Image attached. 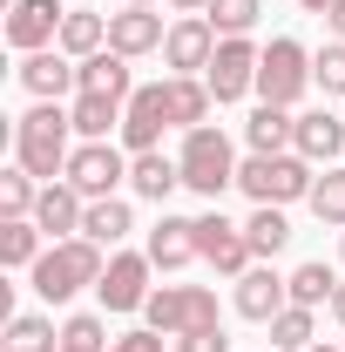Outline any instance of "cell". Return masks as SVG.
<instances>
[{"mask_svg": "<svg viewBox=\"0 0 345 352\" xmlns=\"http://www.w3.org/2000/svg\"><path fill=\"white\" fill-rule=\"evenodd\" d=\"M68 156H75V116L61 102H34L21 122H14V163L41 183H61L68 176Z\"/></svg>", "mask_w": 345, "mask_h": 352, "instance_id": "6da1fadb", "label": "cell"}, {"mask_svg": "<svg viewBox=\"0 0 345 352\" xmlns=\"http://www.w3.org/2000/svg\"><path fill=\"white\" fill-rule=\"evenodd\" d=\"M102 271H109V258H102V244H88V237H61V244H47L41 258H34V292H41L47 305H68L75 292H88V285H102Z\"/></svg>", "mask_w": 345, "mask_h": 352, "instance_id": "7a4b0ae2", "label": "cell"}, {"mask_svg": "<svg viewBox=\"0 0 345 352\" xmlns=\"http://www.w3.org/2000/svg\"><path fill=\"white\" fill-rule=\"evenodd\" d=\"M176 170H183V190H197L203 204H216L223 190H237V149L223 129H183V149H176Z\"/></svg>", "mask_w": 345, "mask_h": 352, "instance_id": "3957f363", "label": "cell"}, {"mask_svg": "<svg viewBox=\"0 0 345 352\" xmlns=\"http://www.w3.org/2000/svg\"><path fill=\"white\" fill-rule=\"evenodd\" d=\"M318 163H304L298 149H285V156H244L237 163V190L251 197V204H298V197H311V183H318Z\"/></svg>", "mask_w": 345, "mask_h": 352, "instance_id": "277c9868", "label": "cell"}, {"mask_svg": "<svg viewBox=\"0 0 345 352\" xmlns=\"http://www.w3.org/2000/svg\"><path fill=\"white\" fill-rule=\"evenodd\" d=\"M142 325H156L163 339H183V332H203V325H223L210 285H156L149 305H142Z\"/></svg>", "mask_w": 345, "mask_h": 352, "instance_id": "5b68a950", "label": "cell"}, {"mask_svg": "<svg viewBox=\"0 0 345 352\" xmlns=\"http://www.w3.org/2000/svg\"><path fill=\"white\" fill-rule=\"evenodd\" d=\"M304 88H311V47L291 41V34H278V41L264 47V61H258V102L291 109Z\"/></svg>", "mask_w": 345, "mask_h": 352, "instance_id": "8992f818", "label": "cell"}, {"mask_svg": "<svg viewBox=\"0 0 345 352\" xmlns=\"http://www.w3.org/2000/svg\"><path fill=\"white\" fill-rule=\"evenodd\" d=\"M258 61H264V47L251 41V34H230V41H216L210 68H203L210 95H216V102H244V95H258Z\"/></svg>", "mask_w": 345, "mask_h": 352, "instance_id": "52a82bcc", "label": "cell"}, {"mask_svg": "<svg viewBox=\"0 0 345 352\" xmlns=\"http://www.w3.org/2000/svg\"><path fill=\"white\" fill-rule=\"evenodd\" d=\"M163 129H176V109H170V82H142L122 109V149L142 156V149H163Z\"/></svg>", "mask_w": 345, "mask_h": 352, "instance_id": "ba28073f", "label": "cell"}, {"mask_svg": "<svg viewBox=\"0 0 345 352\" xmlns=\"http://www.w3.org/2000/svg\"><path fill=\"white\" fill-rule=\"evenodd\" d=\"M149 251H109V271H102V285H95V298H102V311H142L149 305Z\"/></svg>", "mask_w": 345, "mask_h": 352, "instance_id": "9c48e42d", "label": "cell"}, {"mask_svg": "<svg viewBox=\"0 0 345 352\" xmlns=\"http://www.w3.org/2000/svg\"><path fill=\"white\" fill-rule=\"evenodd\" d=\"M68 183L82 190L88 204H102V197H115V190L129 183V156H122L115 142H82V149L68 156Z\"/></svg>", "mask_w": 345, "mask_h": 352, "instance_id": "30bf717a", "label": "cell"}, {"mask_svg": "<svg viewBox=\"0 0 345 352\" xmlns=\"http://www.w3.org/2000/svg\"><path fill=\"white\" fill-rule=\"evenodd\" d=\"M197 258L216 264L223 278H244V271L258 264V258H251V237H244V223H230L223 210H203V217H197Z\"/></svg>", "mask_w": 345, "mask_h": 352, "instance_id": "8fae6325", "label": "cell"}, {"mask_svg": "<svg viewBox=\"0 0 345 352\" xmlns=\"http://www.w3.org/2000/svg\"><path fill=\"white\" fill-rule=\"evenodd\" d=\"M61 21H68L61 0H7V41L21 47V54L54 47V41H61Z\"/></svg>", "mask_w": 345, "mask_h": 352, "instance_id": "7c38bea8", "label": "cell"}, {"mask_svg": "<svg viewBox=\"0 0 345 352\" xmlns=\"http://www.w3.org/2000/svg\"><path fill=\"white\" fill-rule=\"evenodd\" d=\"M21 88H27L34 102H61V95H75V88H82V61H75V54H61V47L21 54Z\"/></svg>", "mask_w": 345, "mask_h": 352, "instance_id": "4fadbf2b", "label": "cell"}, {"mask_svg": "<svg viewBox=\"0 0 345 352\" xmlns=\"http://www.w3.org/2000/svg\"><path fill=\"white\" fill-rule=\"evenodd\" d=\"M210 54H216L210 14H176V21H170V41H163V61H170L176 75H203Z\"/></svg>", "mask_w": 345, "mask_h": 352, "instance_id": "5bb4252c", "label": "cell"}, {"mask_svg": "<svg viewBox=\"0 0 345 352\" xmlns=\"http://www.w3.org/2000/svg\"><path fill=\"white\" fill-rule=\"evenodd\" d=\"M163 41H170V28H163L156 7H122V14H109V47H115V54L142 61V54H163Z\"/></svg>", "mask_w": 345, "mask_h": 352, "instance_id": "9a60e30c", "label": "cell"}, {"mask_svg": "<svg viewBox=\"0 0 345 352\" xmlns=\"http://www.w3.org/2000/svg\"><path fill=\"white\" fill-rule=\"evenodd\" d=\"M285 305H291V285H285L271 264H251V271L237 278V318H251V325H271Z\"/></svg>", "mask_w": 345, "mask_h": 352, "instance_id": "2e32d148", "label": "cell"}, {"mask_svg": "<svg viewBox=\"0 0 345 352\" xmlns=\"http://www.w3.org/2000/svg\"><path fill=\"white\" fill-rule=\"evenodd\" d=\"M82 217H88V197L61 176V183H41V204H34V223L47 230V244L61 237H82Z\"/></svg>", "mask_w": 345, "mask_h": 352, "instance_id": "e0dca14e", "label": "cell"}, {"mask_svg": "<svg viewBox=\"0 0 345 352\" xmlns=\"http://www.w3.org/2000/svg\"><path fill=\"white\" fill-rule=\"evenodd\" d=\"M291 149H298L304 163H325V170H332V163L345 156V122L332 116V109H304L298 129H291Z\"/></svg>", "mask_w": 345, "mask_h": 352, "instance_id": "ac0fdd59", "label": "cell"}, {"mask_svg": "<svg viewBox=\"0 0 345 352\" xmlns=\"http://www.w3.org/2000/svg\"><path fill=\"white\" fill-rule=\"evenodd\" d=\"M291 129H298V116L278 109V102H258V109L244 116V142H251V156H285V149H291Z\"/></svg>", "mask_w": 345, "mask_h": 352, "instance_id": "d6986e66", "label": "cell"}, {"mask_svg": "<svg viewBox=\"0 0 345 352\" xmlns=\"http://www.w3.org/2000/svg\"><path fill=\"white\" fill-rule=\"evenodd\" d=\"M75 95H109V102H129V95H135L129 54H115V47L88 54V61H82V88H75Z\"/></svg>", "mask_w": 345, "mask_h": 352, "instance_id": "ffe728a7", "label": "cell"}, {"mask_svg": "<svg viewBox=\"0 0 345 352\" xmlns=\"http://www.w3.org/2000/svg\"><path fill=\"white\" fill-rule=\"evenodd\" d=\"M129 190L142 197V204H170V190H183L176 156H163V149H142V156H129Z\"/></svg>", "mask_w": 345, "mask_h": 352, "instance_id": "44dd1931", "label": "cell"}, {"mask_svg": "<svg viewBox=\"0 0 345 352\" xmlns=\"http://www.w3.org/2000/svg\"><path fill=\"white\" fill-rule=\"evenodd\" d=\"M149 264L156 271H183L197 264V217H163L149 230Z\"/></svg>", "mask_w": 345, "mask_h": 352, "instance_id": "7402d4cb", "label": "cell"}, {"mask_svg": "<svg viewBox=\"0 0 345 352\" xmlns=\"http://www.w3.org/2000/svg\"><path fill=\"white\" fill-rule=\"evenodd\" d=\"M41 251H47V230L34 217H0V264L7 271H34Z\"/></svg>", "mask_w": 345, "mask_h": 352, "instance_id": "603a6c76", "label": "cell"}, {"mask_svg": "<svg viewBox=\"0 0 345 352\" xmlns=\"http://www.w3.org/2000/svg\"><path fill=\"white\" fill-rule=\"evenodd\" d=\"M61 54H75V61H88V54H102L109 47V14H95V7H68V21H61Z\"/></svg>", "mask_w": 345, "mask_h": 352, "instance_id": "cb8c5ba5", "label": "cell"}, {"mask_svg": "<svg viewBox=\"0 0 345 352\" xmlns=\"http://www.w3.org/2000/svg\"><path fill=\"white\" fill-rule=\"evenodd\" d=\"M129 230H135V210L122 204V197H102V204H88V217H82V237H88V244H102V251H115Z\"/></svg>", "mask_w": 345, "mask_h": 352, "instance_id": "d4e9b609", "label": "cell"}, {"mask_svg": "<svg viewBox=\"0 0 345 352\" xmlns=\"http://www.w3.org/2000/svg\"><path fill=\"white\" fill-rule=\"evenodd\" d=\"M122 109L129 102H109V95H75V135L82 142H109V135H122Z\"/></svg>", "mask_w": 345, "mask_h": 352, "instance_id": "484cf974", "label": "cell"}, {"mask_svg": "<svg viewBox=\"0 0 345 352\" xmlns=\"http://www.w3.org/2000/svg\"><path fill=\"white\" fill-rule=\"evenodd\" d=\"M170 109H176V129H203L216 109V95L203 75H170Z\"/></svg>", "mask_w": 345, "mask_h": 352, "instance_id": "4316f807", "label": "cell"}, {"mask_svg": "<svg viewBox=\"0 0 345 352\" xmlns=\"http://www.w3.org/2000/svg\"><path fill=\"white\" fill-rule=\"evenodd\" d=\"M244 237H251V258L264 264V258H278V251L291 244V217H285L278 204H258V210L244 217Z\"/></svg>", "mask_w": 345, "mask_h": 352, "instance_id": "83f0119b", "label": "cell"}, {"mask_svg": "<svg viewBox=\"0 0 345 352\" xmlns=\"http://www.w3.org/2000/svg\"><path fill=\"white\" fill-rule=\"evenodd\" d=\"M7 352H61V332H54V318L41 311H7Z\"/></svg>", "mask_w": 345, "mask_h": 352, "instance_id": "f1b7e54d", "label": "cell"}, {"mask_svg": "<svg viewBox=\"0 0 345 352\" xmlns=\"http://www.w3.org/2000/svg\"><path fill=\"white\" fill-rule=\"evenodd\" d=\"M285 285H291V305L318 311V305H332V292H339V271H332V264H298Z\"/></svg>", "mask_w": 345, "mask_h": 352, "instance_id": "f546056e", "label": "cell"}, {"mask_svg": "<svg viewBox=\"0 0 345 352\" xmlns=\"http://www.w3.org/2000/svg\"><path fill=\"white\" fill-rule=\"evenodd\" d=\"M34 204H41V176H27L21 163L0 170V217H34Z\"/></svg>", "mask_w": 345, "mask_h": 352, "instance_id": "4dcf8cb0", "label": "cell"}, {"mask_svg": "<svg viewBox=\"0 0 345 352\" xmlns=\"http://www.w3.org/2000/svg\"><path fill=\"white\" fill-rule=\"evenodd\" d=\"M304 204H311V217H318V223L345 230V170H339V163H332V170L311 183V197H304Z\"/></svg>", "mask_w": 345, "mask_h": 352, "instance_id": "1f68e13d", "label": "cell"}, {"mask_svg": "<svg viewBox=\"0 0 345 352\" xmlns=\"http://www.w3.org/2000/svg\"><path fill=\"white\" fill-rule=\"evenodd\" d=\"M271 346H278V352H304V346H318V325H311V311H304V305H285L278 318H271Z\"/></svg>", "mask_w": 345, "mask_h": 352, "instance_id": "d6a6232c", "label": "cell"}, {"mask_svg": "<svg viewBox=\"0 0 345 352\" xmlns=\"http://www.w3.org/2000/svg\"><path fill=\"white\" fill-rule=\"evenodd\" d=\"M258 14H264V0H210V28H216V41H230V34H251V28H258Z\"/></svg>", "mask_w": 345, "mask_h": 352, "instance_id": "836d02e7", "label": "cell"}, {"mask_svg": "<svg viewBox=\"0 0 345 352\" xmlns=\"http://www.w3.org/2000/svg\"><path fill=\"white\" fill-rule=\"evenodd\" d=\"M61 352H109V325H102L95 311H75V318L61 325Z\"/></svg>", "mask_w": 345, "mask_h": 352, "instance_id": "e575fe53", "label": "cell"}, {"mask_svg": "<svg viewBox=\"0 0 345 352\" xmlns=\"http://www.w3.org/2000/svg\"><path fill=\"white\" fill-rule=\"evenodd\" d=\"M311 88H325V102L345 95V41H332V47L311 54Z\"/></svg>", "mask_w": 345, "mask_h": 352, "instance_id": "d590c367", "label": "cell"}, {"mask_svg": "<svg viewBox=\"0 0 345 352\" xmlns=\"http://www.w3.org/2000/svg\"><path fill=\"white\" fill-rule=\"evenodd\" d=\"M109 352H163V332H156V325H135L122 339H109Z\"/></svg>", "mask_w": 345, "mask_h": 352, "instance_id": "8d00e7d4", "label": "cell"}, {"mask_svg": "<svg viewBox=\"0 0 345 352\" xmlns=\"http://www.w3.org/2000/svg\"><path fill=\"white\" fill-rule=\"evenodd\" d=\"M176 352H230V339H223V325H203V332H183Z\"/></svg>", "mask_w": 345, "mask_h": 352, "instance_id": "74e56055", "label": "cell"}, {"mask_svg": "<svg viewBox=\"0 0 345 352\" xmlns=\"http://www.w3.org/2000/svg\"><path fill=\"white\" fill-rule=\"evenodd\" d=\"M325 28H332V34L345 41V0H332V14H325Z\"/></svg>", "mask_w": 345, "mask_h": 352, "instance_id": "f35d334b", "label": "cell"}, {"mask_svg": "<svg viewBox=\"0 0 345 352\" xmlns=\"http://www.w3.org/2000/svg\"><path fill=\"white\" fill-rule=\"evenodd\" d=\"M176 14H210V0H170Z\"/></svg>", "mask_w": 345, "mask_h": 352, "instance_id": "ab89813d", "label": "cell"}, {"mask_svg": "<svg viewBox=\"0 0 345 352\" xmlns=\"http://www.w3.org/2000/svg\"><path fill=\"white\" fill-rule=\"evenodd\" d=\"M332 318H339V325H345V285H339V292H332Z\"/></svg>", "mask_w": 345, "mask_h": 352, "instance_id": "60d3db41", "label": "cell"}, {"mask_svg": "<svg viewBox=\"0 0 345 352\" xmlns=\"http://www.w3.org/2000/svg\"><path fill=\"white\" fill-rule=\"evenodd\" d=\"M304 14H332V0H298Z\"/></svg>", "mask_w": 345, "mask_h": 352, "instance_id": "b9f144b4", "label": "cell"}, {"mask_svg": "<svg viewBox=\"0 0 345 352\" xmlns=\"http://www.w3.org/2000/svg\"><path fill=\"white\" fill-rule=\"evenodd\" d=\"M122 7H156V0H122Z\"/></svg>", "mask_w": 345, "mask_h": 352, "instance_id": "7bdbcfd3", "label": "cell"}, {"mask_svg": "<svg viewBox=\"0 0 345 352\" xmlns=\"http://www.w3.org/2000/svg\"><path fill=\"white\" fill-rule=\"evenodd\" d=\"M304 352H339V346H304Z\"/></svg>", "mask_w": 345, "mask_h": 352, "instance_id": "ee69618b", "label": "cell"}, {"mask_svg": "<svg viewBox=\"0 0 345 352\" xmlns=\"http://www.w3.org/2000/svg\"><path fill=\"white\" fill-rule=\"evenodd\" d=\"M339 264H345V230H339Z\"/></svg>", "mask_w": 345, "mask_h": 352, "instance_id": "f6af8a7d", "label": "cell"}]
</instances>
